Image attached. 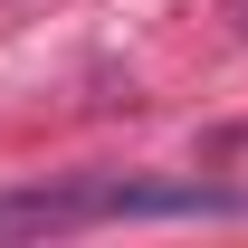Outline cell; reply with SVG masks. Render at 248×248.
<instances>
[{
	"label": "cell",
	"instance_id": "1",
	"mask_svg": "<svg viewBox=\"0 0 248 248\" xmlns=\"http://www.w3.org/2000/svg\"><path fill=\"white\" fill-rule=\"evenodd\" d=\"M239 191L210 182H77V191H0V239H58L105 219H239Z\"/></svg>",
	"mask_w": 248,
	"mask_h": 248
}]
</instances>
